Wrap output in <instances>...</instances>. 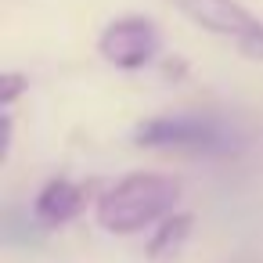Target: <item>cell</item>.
Masks as SVG:
<instances>
[{
    "mask_svg": "<svg viewBox=\"0 0 263 263\" xmlns=\"http://www.w3.org/2000/svg\"><path fill=\"white\" fill-rule=\"evenodd\" d=\"M180 184L162 173H130L94 202V220L108 234H137L177 213Z\"/></svg>",
    "mask_w": 263,
    "mask_h": 263,
    "instance_id": "6da1fadb",
    "label": "cell"
},
{
    "mask_svg": "<svg viewBox=\"0 0 263 263\" xmlns=\"http://www.w3.org/2000/svg\"><path fill=\"white\" fill-rule=\"evenodd\" d=\"M170 4L198 29L234 44L245 58L263 62V18L245 4L238 0H170Z\"/></svg>",
    "mask_w": 263,
    "mask_h": 263,
    "instance_id": "7a4b0ae2",
    "label": "cell"
},
{
    "mask_svg": "<svg viewBox=\"0 0 263 263\" xmlns=\"http://www.w3.org/2000/svg\"><path fill=\"white\" fill-rule=\"evenodd\" d=\"M137 148H173V152H227V130L209 116H155L134 126Z\"/></svg>",
    "mask_w": 263,
    "mask_h": 263,
    "instance_id": "3957f363",
    "label": "cell"
},
{
    "mask_svg": "<svg viewBox=\"0 0 263 263\" xmlns=\"http://www.w3.org/2000/svg\"><path fill=\"white\" fill-rule=\"evenodd\" d=\"M159 47H162V36H159L155 22L144 18V15L112 18L101 29V36H98V54L108 65L123 69V72H137V69L152 65L155 54H159Z\"/></svg>",
    "mask_w": 263,
    "mask_h": 263,
    "instance_id": "277c9868",
    "label": "cell"
},
{
    "mask_svg": "<svg viewBox=\"0 0 263 263\" xmlns=\"http://www.w3.org/2000/svg\"><path fill=\"white\" fill-rule=\"evenodd\" d=\"M87 202H90V187H83V184H76L69 177H54V180H47L40 187V195L33 202V216H36L40 227L54 231V227L72 223L87 209Z\"/></svg>",
    "mask_w": 263,
    "mask_h": 263,
    "instance_id": "5b68a950",
    "label": "cell"
},
{
    "mask_svg": "<svg viewBox=\"0 0 263 263\" xmlns=\"http://www.w3.org/2000/svg\"><path fill=\"white\" fill-rule=\"evenodd\" d=\"M191 227H195V216H191V213H173V216H166V220L155 227L152 241H148V256H152V259L173 256V252L187 241Z\"/></svg>",
    "mask_w": 263,
    "mask_h": 263,
    "instance_id": "8992f818",
    "label": "cell"
},
{
    "mask_svg": "<svg viewBox=\"0 0 263 263\" xmlns=\"http://www.w3.org/2000/svg\"><path fill=\"white\" fill-rule=\"evenodd\" d=\"M22 90H29V80L22 72H4V80H0V101H4V112H11V105H15V98Z\"/></svg>",
    "mask_w": 263,
    "mask_h": 263,
    "instance_id": "52a82bcc",
    "label": "cell"
}]
</instances>
